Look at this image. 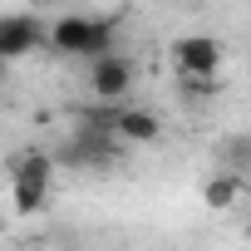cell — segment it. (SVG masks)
Segmentation results:
<instances>
[{"label": "cell", "instance_id": "obj_1", "mask_svg": "<svg viewBox=\"0 0 251 251\" xmlns=\"http://www.w3.org/2000/svg\"><path fill=\"white\" fill-rule=\"evenodd\" d=\"M50 50L69 59H94L113 50V20H89V15H59L50 30Z\"/></svg>", "mask_w": 251, "mask_h": 251}, {"label": "cell", "instance_id": "obj_2", "mask_svg": "<svg viewBox=\"0 0 251 251\" xmlns=\"http://www.w3.org/2000/svg\"><path fill=\"white\" fill-rule=\"evenodd\" d=\"M168 54H173L182 79H217L222 64H226V50H222L217 35H177Z\"/></svg>", "mask_w": 251, "mask_h": 251}, {"label": "cell", "instance_id": "obj_3", "mask_svg": "<svg viewBox=\"0 0 251 251\" xmlns=\"http://www.w3.org/2000/svg\"><path fill=\"white\" fill-rule=\"evenodd\" d=\"M89 89H94L99 103H123V99L133 94V64L123 59V54H113V50L94 54L89 59Z\"/></svg>", "mask_w": 251, "mask_h": 251}, {"label": "cell", "instance_id": "obj_4", "mask_svg": "<svg viewBox=\"0 0 251 251\" xmlns=\"http://www.w3.org/2000/svg\"><path fill=\"white\" fill-rule=\"evenodd\" d=\"M45 40H50V35L40 30L35 15H5V20H0V50H5V59H25V54H35Z\"/></svg>", "mask_w": 251, "mask_h": 251}, {"label": "cell", "instance_id": "obj_5", "mask_svg": "<svg viewBox=\"0 0 251 251\" xmlns=\"http://www.w3.org/2000/svg\"><path fill=\"white\" fill-rule=\"evenodd\" d=\"M113 133L118 143H158L163 138V118L153 108H138V103H123L113 113Z\"/></svg>", "mask_w": 251, "mask_h": 251}, {"label": "cell", "instance_id": "obj_6", "mask_svg": "<svg viewBox=\"0 0 251 251\" xmlns=\"http://www.w3.org/2000/svg\"><path fill=\"white\" fill-rule=\"evenodd\" d=\"M241 192H246V182H241V173H236V168L212 173V177L202 182V207H207V212H236Z\"/></svg>", "mask_w": 251, "mask_h": 251}, {"label": "cell", "instance_id": "obj_7", "mask_svg": "<svg viewBox=\"0 0 251 251\" xmlns=\"http://www.w3.org/2000/svg\"><path fill=\"white\" fill-rule=\"evenodd\" d=\"M45 202H50V182H40V177H10V207L15 212H45Z\"/></svg>", "mask_w": 251, "mask_h": 251}, {"label": "cell", "instance_id": "obj_8", "mask_svg": "<svg viewBox=\"0 0 251 251\" xmlns=\"http://www.w3.org/2000/svg\"><path fill=\"white\" fill-rule=\"evenodd\" d=\"M0 64H10V59H5V50H0Z\"/></svg>", "mask_w": 251, "mask_h": 251}]
</instances>
